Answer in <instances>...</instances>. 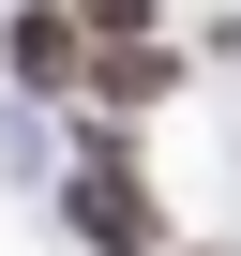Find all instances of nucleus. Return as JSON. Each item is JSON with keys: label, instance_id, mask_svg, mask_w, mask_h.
I'll return each mask as SVG.
<instances>
[{"label": "nucleus", "instance_id": "1", "mask_svg": "<svg viewBox=\"0 0 241 256\" xmlns=\"http://www.w3.org/2000/svg\"><path fill=\"white\" fill-rule=\"evenodd\" d=\"M60 211H76V241H106V256H181L166 211H151V181H136V136H90L76 181H60Z\"/></svg>", "mask_w": 241, "mask_h": 256}, {"label": "nucleus", "instance_id": "2", "mask_svg": "<svg viewBox=\"0 0 241 256\" xmlns=\"http://www.w3.org/2000/svg\"><path fill=\"white\" fill-rule=\"evenodd\" d=\"M0 60H16V90H90L106 30L76 16V0H16V30H0Z\"/></svg>", "mask_w": 241, "mask_h": 256}, {"label": "nucleus", "instance_id": "3", "mask_svg": "<svg viewBox=\"0 0 241 256\" xmlns=\"http://www.w3.org/2000/svg\"><path fill=\"white\" fill-rule=\"evenodd\" d=\"M90 90H106V106H166V90H181V60H166L151 30H120V46L90 60Z\"/></svg>", "mask_w": 241, "mask_h": 256}, {"label": "nucleus", "instance_id": "4", "mask_svg": "<svg viewBox=\"0 0 241 256\" xmlns=\"http://www.w3.org/2000/svg\"><path fill=\"white\" fill-rule=\"evenodd\" d=\"M76 16H90V30L120 46V30H151V0H76Z\"/></svg>", "mask_w": 241, "mask_h": 256}]
</instances>
